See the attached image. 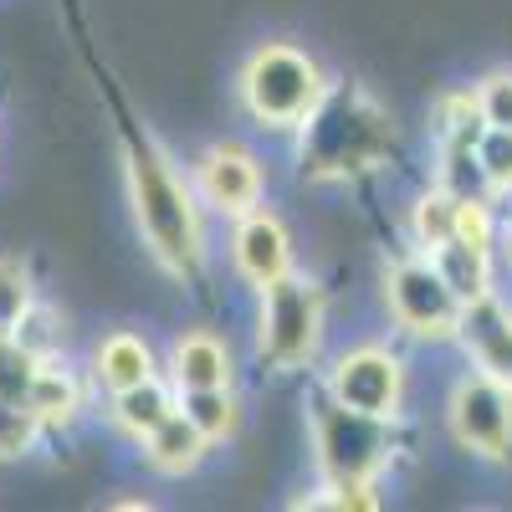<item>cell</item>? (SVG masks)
Here are the masks:
<instances>
[{
  "label": "cell",
  "mask_w": 512,
  "mask_h": 512,
  "mask_svg": "<svg viewBox=\"0 0 512 512\" xmlns=\"http://www.w3.org/2000/svg\"><path fill=\"white\" fill-rule=\"evenodd\" d=\"M98 374H103V384H113V395H118V390H134V384L154 379V359H149V349L139 344L134 333H113L108 344L98 349Z\"/></svg>",
  "instance_id": "cell-14"
},
{
  "label": "cell",
  "mask_w": 512,
  "mask_h": 512,
  "mask_svg": "<svg viewBox=\"0 0 512 512\" xmlns=\"http://www.w3.org/2000/svg\"><path fill=\"white\" fill-rule=\"evenodd\" d=\"M236 267L246 282L267 287L287 272V231L277 216H267V210H246V221L236 231Z\"/></svg>",
  "instance_id": "cell-10"
},
{
  "label": "cell",
  "mask_w": 512,
  "mask_h": 512,
  "mask_svg": "<svg viewBox=\"0 0 512 512\" xmlns=\"http://www.w3.org/2000/svg\"><path fill=\"white\" fill-rule=\"evenodd\" d=\"M436 272L451 282V292L461 297V303H477V297L492 292V246H477L466 236H451L431 251Z\"/></svg>",
  "instance_id": "cell-11"
},
{
  "label": "cell",
  "mask_w": 512,
  "mask_h": 512,
  "mask_svg": "<svg viewBox=\"0 0 512 512\" xmlns=\"http://www.w3.org/2000/svg\"><path fill=\"white\" fill-rule=\"evenodd\" d=\"M31 313V282L16 262H0V333H16Z\"/></svg>",
  "instance_id": "cell-22"
},
{
  "label": "cell",
  "mask_w": 512,
  "mask_h": 512,
  "mask_svg": "<svg viewBox=\"0 0 512 512\" xmlns=\"http://www.w3.org/2000/svg\"><path fill=\"white\" fill-rule=\"evenodd\" d=\"M507 251H512V226H507Z\"/></svg>",
  "instance_id": "cell-24"
},
{
  "label": "cell",
  "mask_w": 512,
  "mask_h": 512,
  "mask_svg": "<svg viewBox=\"0 0 512 512\" xmlns=\"http://www.w3.org/2000/svg\"><path fill=\"white\" fill-rule=\"evenodd\" d=\"M262 292H267V303H262V354L277 369H297L303 359H313V349H318V323H323L318 287L282 272Z\"/></svg>",
  "instance_id": "cell-3"
},
{
  "label": "cell",
  "mask_w": 512,
  "mask_h": 512,
  "mask_svg": "<svg viewBox=\"0 0 512 512\" xmlns=\"http://www.w3.org/2000/svg\"><path fill=\"white\" fill-rule=\"evenodd\" d=\"M175 379L180 390H221L231 384V359L210 333H185L175 344Z\"/></svg>",
  "instance_id": "cell-12"
},
{
  "label": "cell",
  "mask_w": 512,
  "mask_h": 512,
  "mask_svg": "<svg viewBox=\"0 0 512 512\" xmlns=\"http://www.w3.org/2000/svg\"><path fill=\"white\" fill-rule=\"evenodd\" d=\"M456 210H461V200L451 190H431V195L415 205V236H420L425 251H436L441 241L456 236Z\"/></svg>",
  "instance_id": "cell-19"
},
{
  "label": "cell",
  "mask_w": 512,
  "mask_h": 512,
  "mask_svg": "<svg viewBox=\"0 0 512 512\" xmlns=\"http://www.w3.org/2000/svg\"><path fill=\"white\" fill-rule=\"evenodd\" d=\"M451 436L487 461H502L512 451V384L492 374H466L451 390Z\"/></svg>",
  "instance_id": "cell-4"
},
{
  "label": "cell",
  "mask_w": 512,
  "mask_h": 512,
  "mask_svg": "<svg viewBox=\"0 0 512 512\" xmlns=\"http://www.w3.org/2000/svg\"><path fill=\"white\" fill-rule=\"evenodd\" d=\"M113 415H118V425L123 431H134V436H149L159 420H169L175 415V400H169L154 379H144V384H134V390H118V400H113Z\"/></svg>",
  "instance_id": "cell-15"
},
{
  "label": "cell",
  "mask_w": 512,
  "mask_h": 512,
  "mask_svg": "<svg viewBox=\"0 0 512 512\" xmlns=\"http://www.w3.org/2000/svg\"><path fill=\"white\" fill-rule=\"evenodd\" d=\"M200 190H205L210 205L231 210V216H246L256 205V195H262V169H256V159L246 149L221 144L200 159Z\"/></svg>",
  "instance_id": "cell-9"
},
{
  "label": "cell",
  "mask_w": 512,
  "mask_h": 512,
  "mask_svg": "<svg viewBox=\"0 0 512 512\" xmlns=\"http://www.w3.org/2000/svg\"><path fill=\"white\" fill-rule=\"evenodd\" d=\"M241 93H246V108L262 123H303L323 103V77L303 52L272 41V47H262L246 62Z\"/></svg>",
  "instance_id": "cell-2"
},
{
  "label": "cell",
  "mask_w": 512,
  "mask_h": 512,
  "mask_svg": "<svg viewBox=\"0 0 512 512\" xmlns=\"http://www.w3.org/2000/svg\"><path fill=\"white\" fill-rule=\"evenodd\" d=\"M144 441H149V461L159 466V472H175V477L190 472V466H200V456H205V446H210L190 415H169V420H159Z\"/></svg>",
  "instance_id": "cell-13"
},
{
  "label": "cell",
  "mask_w": 512,
  "mask_h": 512,
  "mask_svg": "<svg viewBox=\"0 0 512 512\" xmlns=\"http://www.w3.org/2000/svg\"><path fill=\"white\" fill-rule=\"evenodd\" d=\"M333 400L359 415L390 420L400 405V359L384 349H359L333 369Z\"/></svg>",
  "instance_id": "cell-7"
},
{
  "label": "cell",
  "mask_w": 512,
  "mask_h": 512,
  "mask_svg": "<svg viewBox=\"0 0 512 512\" xmlns=\"http://www.w3.org/2000/svg\"><path fill=\"white\" fill-rule=\"evenodd\" d=\"M461 308L466 303L436 272V262H400L390 272V313L400 318V328H410L420 338H456Z\"/></svg>",
  "instance_id": "cell-5"
},
{
  "label": "cell",
  "mask_w": 512,
  "mask_h": 512,
  "mask_svg": "<svg viewBox=\"0 0 512 512\" xmlns=\"http://www.w3.org/2000/svg\"><path fill=\"white\" fill-rule=\"evenodd\" d=\"M318 446H323V466L328 477H369L379 456H384V436H379V415H359L349 405H328L318 415Z\"/></svg>",
  "instance_id": "cell-6"
},
{
  "label": "cell",
  "mask_w": 512,
  "mask_h": 512,
  "mask_svg": "<svg viewBox=\"0 0 512 512\" xmlns=\"http://www.w3.org/2000/svg\"><path fill=\"white\" fill-rule=\"evenodd\" d=\"M36 369H41V354L26 349L16 333H0V400H26Z\"/></svg>",
  "instance_id": "cell-17"
},
{
  "label": "cell",
  "mask_w": 512,
  "mask_h": 512,
  "mask_svg": "<svg viewBox=\"0 0 512 512\" xmlns=\"http://www.w3.org/2000/svg\"><path fill=\"white\" fill-rule=\"evenodd\" d=\"M456 338L466 344V354H472V364L502 384H512V313L497 303V297H477V303L461 308V328Z\"/></svg>",
  "instance_id": "cell-8"
},
{
  "label": "cell",
  "mask_w": 512,
  "mask_h": 512,
  "mask_svg": "<svg viewBox=\"0 0 512 512\" xmlns=\"http://www.w3.org/2000/svg\"><path fill=\"white\" fill-rule=\"evenodd\" d=\"M36 410L26 400H0V461H16L36 441Z\"/></svg>",
  "instance_id": "cell-20"
},
{
  "label": "cell",
  "mask_w": 512,
  "mask_h": 512,
  "mask_svg": "<svg viewBox=\"0 0 512 512\" xmlns=\"http://www.w3.org/2000/svg\"><path fill=\"white\" fill-rule=\"evenodd\" d=\"M477 108L487 128H512V72H492L477 88Z\"/></svg>",
  "instance_id": "cell-23"
},
{
  "label": "cell",
  "mask_w": 512,
  "mask_h": 512,
  "mask_svg": "<svg viewBox=\"0 0 512 512\" xmlns=\"http://www.w3.org/2000/svg\"><path fill=\"white\" fill-rule=\"evenodd\" d=\"M185 415L200 425L205 441H226L231 425H236V405L226 395V384L221 390H185Z\"/></svg>",
  "instance_id": "cell-18"
},
{
  "label": "cell",
  "mask_w": 512,
  "mask_h": 512,
  "mask_svg": "<svg viewBox=\"0 0 512 512\" xmlns=\"http://www.w3.org/2000/svg\"><path fill=\"white\" fill-rule=\"evenodd\" d=\"M26 405L36 410V420L62 425V420H72V415H77V384H72L62 369H36Z\"/></svg>",
  "instance_id": "cell-16"
},
{
  "label": "cell",
  "mask_w": 512,
  "mask_h": 512,
  "mask_svg": "<svg viewBox=\"0 0 512 512\" xmlns=\"http://www.w3.org/2000/svg\"><path fill=\"white\" fill-rule=\"evenodd\" d=\"M128 180H134L139 226L149 246L159 251V262L175 272H190L200 262V221H195L185 185L169 175V164L149 144H134V154H128Z\"/></svg>",
  "instance_id": "cell-1"
},
{
  "label": "cell",
  "mask_w": 512,
  "mask_h": 512,
  "mask_svg": "<svg viewBox=\"0 0 512 512\" xmlns=\"http://www.w3.org/2000/svg\"><path fill=\"white\" fill-rule=\"evenodd\" d=\"M477 159H482V169H487L492 190L507 195V190H512V128H482Z\"/></svg>",
  "instance_id": "cell-21"
}]
</instances>
